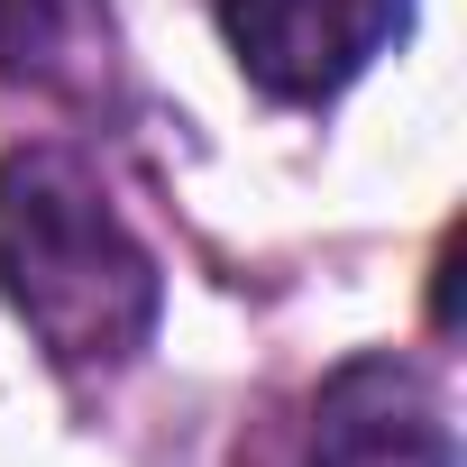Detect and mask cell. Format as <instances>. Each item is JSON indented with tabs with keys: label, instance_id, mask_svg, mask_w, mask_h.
Listing matches in <instances>:
<instances>
[{
	"label": "cell",
	"instance_id": "6da1fadb",
	"mask_svg": "<svg viewBox=\"0 0 467 467\" xmlns=\"http://www.w3.org/2000/svg\"><path fill=\"white\" fill-rule=\"evenodd\" d=\"M0 294L65 376H110L156 339L165 275L138 229L110 211L101 174L74 147L0 156Z\"/></svg>",
	"mask_w": 467,
	"mask_h": 467
},
{
	"label": "cell",
	"instance_id": "7a4b0ae2",
	"mask_svg": "<svg viewBox=\"0 0 467 467\" xmlns=\"http://www.w3.org/2000/svg\"><path fill=\"white\" fill-rule=\"evenodd\" d=\"M412 19V0H220L248 83L275 101H339Z\"/></svg>",
	"mask_w": 467,
	"mask_h": 467
},
{
	"label": "cell",
	"instance_id": "3957f363",
	"mask_svg": "<svg viewBox=\"0 0 467 467\" xmlns=\"http://www.w3.org/2000/svg\"><path fill=\"white\" fill-rule=\"evenodd\" d=\"M303 467H458L440 394L394 358H348L312 403Z\"/></svg>",
	"mask_w": 467,
	"mask_h": 467
},
{
	"label": "cell",
	"instance_id": "277c9868",
	"mask_svg": "<svg viewBox=\"0 0 467 467\" xmlns=\"http://www.w3.org/2000/svg\"><path fill=\"white\" fill-rule=\"evenodd\" d=\"M0 83L47 101H92L110 83L101 0H0Z\"/></svg>",
	"mask_w": 467,
	"mask_h": 467
}]
</instances>
